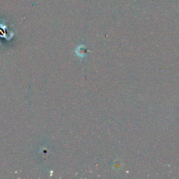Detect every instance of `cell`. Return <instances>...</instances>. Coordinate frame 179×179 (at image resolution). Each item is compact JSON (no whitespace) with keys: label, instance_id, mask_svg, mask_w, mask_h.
Returning <instances> with one entry per match:
<instances>
[{"label":"cell","instance_id":"obj_1","mask_svg":"<svg viewBox=\"0 0 179 179\" xmlns=\"http://www.w3.org/2000/svg\"><path fill=\"white\" fill-rule=\"evenodd\" d=\"M87 48L83 45H79L76 49V53L79 57H86L87 54Z\"/></svg>","mask_w":179,"mask_h":179}]
</instances>
